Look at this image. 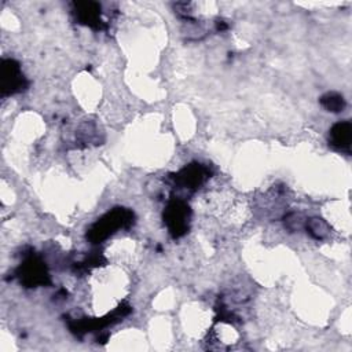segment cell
I'll use <instances>...</instances> for the list:
<instances>
[{"label": "cell", "mask_w": 352, "mask_h": 352, "mask_svg": "<svg viewBox=\"0 0 352 352\" xmlns=\"http://www.w3.org/2000/svg\"><path fill=\"white\" fill-rule=\"evenodd\" d=\"M307 230L315 239H324L329 235V226L319 217H312L307 221Z\"/></svg>", "instance_id": "obj_9"}, {"label": "cell", "mask_w": 352, "mask_h": 352, "mask_svg": "<svg viewBox=\"0 0 352 352\" xmlns=\"http://www.w3.org/2000/svg\"><path fill=\"white\" fill-rule=\"evenodd\" d=\"M190 216V206L184 201L173 199L168 204L164 212V221L173 238H179L187 232Z\"/></svg>", "instance_id": "obj_2"}, {"label": "cell", "mask_w": 352, "mask_h": 352, "mask_svg": "<svg viewBox=\"0 0 352 352\" xmlns=\"http://www.w3.org/2000/svg\"><path fill=\"white\" fill-rule=\"evenodd\" d=\"M320 104L329 111L338 113V111H342V109L345 107V100L342 95L337 92H327L320 98Z\"/></svg>", "instance_id": "obj_8"}, {"label": "cell", "mask_w": 352, "mask_h": 352, "mask_svg": "<svg viewBox=\"0 0 352 352\" xmlns=\"http://www.w3.org/2000/svg\"><path fill=\"white\" fill-rule=\"evenodd\" d=\"M26 88L25 77L19 63L14 59H4L1 63V94L3 96L21 92Z\"/></svg>", "instance_id": "obj_4"}, {"label": "cell", "mask_w": 352, "mask_h": 352, "mask_svg": "<svg viewBox=\"0 0 352 352\" xmlns=\"http://www.w3.org/2000/svg\"><path fill=\"white\" fill-rule=\"evenodd\" d=\"M73 12L78 23L87 25L94 29L100 28V6L95 1H77L73 4Z\"/></svg>", "instance_id": "obj_6"}, {"label": "cell", "mask_w": 352, "mask_h": 352, "mask_svg": "<svg viewBox=\"0 0 352 352\" xmlns=\"http://www.w3.org/2000/svg\"><path fill=\"white\" fill-rule=\"evenodd\" d=\"M351 139H352V125L349 121H341L331 126L330 143L336 148L349 151Z\"/></svg>", "instance_id": "obj_7"}, {"label": "cell", "mask_w": 352, "mask_h": 352, "mask_svg": "<svg viewBox=\"0 0 352 352\" xmlns=\"http://www.w3.org/2000/svg\"><path fill=\"white\" fill-rule=\"evenodd\" d=\"M18 275L21 278V282L28 287L44 286L50 283L47 268L44 263L36 256L28 257L21 264V267L18 268Z\"/></svg>", "instance_id": "obj_3"}, {"label": "cell", "mask_w": 352, "mask_h": 352, "mask_svg": "<svg viewBox=\"0 0 352 352\" xmlns=\"http://www.w3.org/2000/svg\"><path fill=\"white\" fill-rule=\"evenodd\" d=\"M209 176L206 166L201 164H190L175 175V183L182 188H195L201 186Z\"/></svg>", "instance_id": "obj_5"}, {"label": "cell", "mask_w": 352, "mask_h": 352, "mask_svg": "<svg viewBox=\"0 0 352 352\" xmlns=\"http://www.w3.org/2000/svg\"><path fill=\"white\" fill-rule=\"evenodd\" d=\"M133 219L135 216L132 210L125 208H116L103 214L91 226L87 238L92 243H99L117 232V230L131 227L133 224Z\"/></svg>", "instance_id": "obj_1"}]
</instances>
